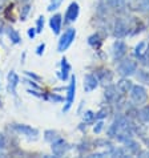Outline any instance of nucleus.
<instances>
[{
    "label": "nucleus",
    "mask_w": 149,
    "mask_h": 158,
    "mask_svg": "<svg viewBox=\"0 0 149 158\" xmlns=\"http://www.w3.org/2000/svg\"><path fill=\"white\" fill-rule=\"evenodd\" d=\"M74 35H76V31H74L73 28H69L67 32L61 36L60 41H59V47H57L59 52H64L69 45H71L72 41L74 40Z\"/></svg>",
    "instance_id": "1"
},
{
    "label": "nucleus",
    "mask_w": 149,
    "mask_h": 158,
    "mask_svg": "<svg viewBox=\"0 0 149 158\" xmlns=\"http://www.w3.org/2000/svg\"><path fill=\"white\" fill-rule=\"evenodd\" d=\"M130 97H132V100L136 104H143L147 100V90L140 85L132 86V89H130Z\"/></svg>",
    "instance_id": "2"
},
{
    "label": "nucleus",
    "mask_w": 149,
    "mask_h": 158,
    "mask_svg": "<svg viewBox=\"0 0 149 158\" xmlns=\"http://www.w3.org/2000/svg\"><path fill=\"white\" fill-rule=\"evenodd\" d=\"M119 72L124 76L132 74L136 72V63L133 60H124L121 61V64L119 65Z\"/></svg>",
    "instance_id": "3"
},
{
    "label": "nucleus",
    "mask_w": 149,
    "mask_h": 158,
    "mask_svg": "<svg viewBox=\"0 0 149 158\" xmlns=\"http://www.w3.org/2000/svg\"><path fill=\"white\" fill-rule=\"evenodd\" d=\"M74 90H76V78L72 77L71 78V84H69V88H68V96H67V105H65L64 110H68L71 108V105L74 100Z\"/></svg>",
    "instance_id": "4"
},
{
    "label": "nucleus",
    "mask_w": 149,
    "mask_h": 158,
    "mask_svg": "<svg viewBox=\"0 0 149 158\" xmlns=\"http://www.w3.org/2000/svg\"><path fill=\"white\" fill-rule=\"evenodd\" d=\"M77 16H79V4L72 3L68 8L67 14H65V19H67V21H74Z\"/></svg>",
    "instance_id": "5"
},
{
    "label": "nucleus",
    "mask_w": 149,
    "mask_h": 158,
    "mask_svg": "<svg viewBox=\"0 0 149 158\" xmlns=\"http://www.w3.org/2000/svg\"><path fill=\"white\" fill-rule=\"evenodd\" d=\"M97 86V80H96L95 76H92V74H87L84 77V88L87 92H91Z\"/></svg>",
    "instance_id": "6"
},
{
    "label": "nucleus",
    "mask_w": 149,
    "mask_h": 158,
    "mask_svg": "<svg viewBox=\"0 0 149 158\" xmlns=\"http://www.w3.org/2000/svg\"><path fill=\"white\" fill-rule=\"evenodd\" d=\"M113 51H115V52H113V53H115V57L120 59V57H122V56L125 55L126 47H125V44L122 41H116L115 45H113Z\"/></svg>",
    "instance_id": "7"
},
{
    "label": "nucleus",
    "mask_w": 149,
    "mask_h": 158,
    "mask_svg": "<svg viewBox=\"0 0 149 158\" xmlns=\"http://www.w3.org/2000/svg\"><path fill=\"white\" fill-rule=\"evenodd\" d=\"M65 149H67V143H65L63 139H59V141H56L53 145H52V152H53L56 156L64 154Z\"/></svg>",
    "instance_id": "8"
},
{
    "label": "nucleus",
    "mask_w": 149,
    "mask_h": 158,
    "mask_svg": "<svg viewBox=\"0 0 149 158\" xmlns=\"http://www.w3.org/2000/svg\"><path fill=\"white\" fill-rule=\"evenodd\" d=\"M49 24H51L52 31H53L55 33H59V32H60V27H61V16H60V15H55V16L51 19Z\"/></svg>",
    "instance_id": "9"
},
{
    "label": "nucleus",
    "mask_w": 149,
    "mask_h": 158,
    "mask_svg": "<svg viewBox=\"0 0 149 158\" xmlns=\"http://www.w3.org/2000/svg\"><path fill=\"white\" fill-rule=\"evenodd\" d=\"M117 88L121 90V93H128L129 89H132V84H130L129 80H125V78H122L119 84H117Z\"/></svg>",
    "instance_id": "10"
},
{
    "label": "nucleus",
    "mask_w": 149,
    "mask_h": 158,
    "mask_svg": "<svg viewBox=\"0 0 149 158\" xmlns=\"http://www.w3.org/2000/svg\"><path fill=\"white\" fill-rule=\"evenodd\" d=\"M126 33V27H125V24L122 23V21H117L116 23V29H115V35L116 36H124V35Z\"/></svg>",
    "instance_id": "11"
},
{
    "label": "nucleus",
    "mask_w": 149,
    "mask_h": 158,
    "mask_svg": "<svg viewBox=\"0 0 149 158\" xmlns=\"http://www.w3.org/2000/svg\"><path fill=\"white\" fill-rule=\"evenodd\" d=\"M61 67H63V69H61V78H63V80H65V78L68 77V72L71 71V67H69L68 61L65 60V59L61 60Z\"/></svg>",
    "instance_id": "12"
},
{
    "label": "nucleus",
    "mask_w": 149,
    "mask_h": 158,
    "mask_svg": "<svg viewBox=\"0 0 149 158\" xmlns=\"http://www.w3.org/2000/svg\"><path fill=\"white\" fill-rule=\"evenodd\" d=\"M145 51H147V43H140L137 47H136V51H134V53L137 57H143L144 53H145Z\"/></svg>",
    "instance_id": "13"
},
{
    "label": "nucleus",
    "mask_w": 149,
    "mask_h": 158,
    "mask_svg": "<svg viewBox=\"0 0 149 158\" xmlns=\"http://www.w3.org/2000/svg\"><path fill=\"white\" fill-rule=\"evenodd\" d=\"M137 78H138V81L144 82V84H149V73L145 71H138Z\"/></svg>",
    "instance_id": "14"
},
{
    "label": "nucleus",
    "mask_w": 149,
    "mask_h": 158,
    "mask_svg": "<svg viewBox=\"0 0 149 158\" xmlns=\"http://www.w3.org/2000/svg\"><path fill=\"white\" fill-rule=\"evenodd\" d=\"M16 129H17V130H20V131H23V133H25V134H29V135L37 134V131H36V130L31 129V128H28V126H16Z\"/></svg>",
    "instance_id": "15"
},
{
    "label": "nucleus",
    "mask_w": 149,
    "mask_h": 158,
    "mask_svg": "<svg viewBox=\"0 0 149 158\" xmlns=\"http://www.w3.org/2000/svg\"><path fill=\"white\" fill-rule=\"evenodd\" d=\"M16 84H17V76H16L14 72H11L10 73V86H11L12 90H15Z\"/></svg>",
    "instance_id": "16"
},
{
    "label": "nucleus",
    "mask_w": 149,
    "mask_h": 158,
    "mask_svg": "<svg viewBox=\"0 0 149 158\" xmlns=\"http://www.w3.org/2000/svg\"><path fill=\"white\" fill-rule=\"evenodd\" d=\"M105 96H107V98L108 100H112V98H115V86H109L107 90H105Z\"/></svg>",
    "instance_id": "17"
},
{
    "label": "nucleus",
    "mask_w": 149,
    "mask_h": 158,
    "mask_svg": "<svg viewBox=\"0 0 149 158\" xmlns=\"http://www.w3.org/2000/svg\"><path fill=\"white\" fill-rule=\"evenodd\" d=\"M61 4V0H52V3L49 4V7H48V10L49 11H53V10H57L59 6Z\"/></svg>",
    "instance_id": "18"
},
{
    "label": "nucleus",
    "mask_w": 149,
    "mask_h": 158,
    "mask_svg": "<svg viewBox=\"0 0 149 158\" xmlns=\"http://www.w3.org/2000/svg\"><path fill=\"white\" fill-rule=\"evenodd\" d=\"M10 37L14 40V43H19L20 41V37H19V35H17V32H15L14 29H11L10 31Z\"/></svg>",
    "instance_id": "19"
},
{
    "label": "nucleus",
    "mask_w": 149,
    "mask_h": 158,
    "mask_svg": "<svg viewBox=\"0 0 149 158\" xmlns=\"http://www.w3.org/2000/svg\"><path fill=\"white\" fill-rule=\"evenodd\" d=\"M43 27H44V17H39V20H37V32H41L43 31Z\"/></svg>",
    "instance_id": "20"
},
{
    "label": "nucleus",
    "mask_w": 149,
    "mask_h": 158,
    "mask_svg": "<svg viewBox=\"0 0 149 158\" xmlns=\"http://www.w3.org/2000/svg\"><path fill=\"white\" fill-rule=\"evenodd\" d=\"M28 11H29V6H25V7H24V11H23V14H21V19H23V20H24V17L27 16Z\"/></svg>",
    "instance_id": "21"
},
{
    "label": "nucleus",
    "mask_w": 149,
    "mask_h": 158,
    "mask_svg": "<svg viewBox=\"0 0 149 158\" xmlns=\"http://www.w3.org/2000/svg\"><path fill=\"white\" fill-rule=\"evenodd\" d=\"M44 47H45L44 44H41V45L37 48V55H41L43 53V51H44Z\"/></svg>",
    "instance_id": "22"
},
{
    "label": "nucleus",
    "mask_w": 149,
    "mask_h": 158,
    "mask_svg": "<svg viewBox=\"0 0 149 158\" xmlns=\"http://www.w3.org/2000/svg\"><path fill=\"white\" fill-rule=\"evenodd\" d=\"M101 128H103V122H99V124H97V128H95V131H96V133H99V131L101 130Z\"/></svg>",
    "instance_id": "23"
},
{
    "label": "nucleus",
    "mask_w": 149,
    "mask_h": 158,
    "mask_svg": "<svg viewBox=\"0 0 149 158\" xmlns=\"http://www.w3.org/2000/svg\"><path fill=\"white\" fill-rule=\"evenodd\" d=\"M28 36H29V37H33V36H35V31H33V28H31V29L28 31Z\"/></svg>",
    "instance_id": "24"
},
{
    "label": "nucleus",
    "mask_w": 149,
    "mask_h": 158,
    "mask_svg": "<svg viewBox=\"0 0 149 158\" xmlns=\"http://www.w3.org/2000/svg\"><path fill=\"white\" fill-rule=\"evenodd\" d=\"M4 146V138H3V135H0V148H3Z\"/></svg>",
    "instance_id": "25"
},
{
    "label": "nucleus",
    "mask_w": 149,
    "mask_h": 158,
    "mask_svg": "<svg viewBox=\"0 0 149 158\" xmlns=\"http://www.w3.org/2000/svg\"><path fill=\"white\" fill-rule=\"evenodd\" d=\"M147 64L149 65V48L147 49Z\"/></svg>",
    "instance_id": "26"
}]
</instances>
